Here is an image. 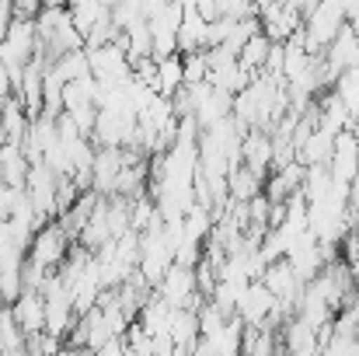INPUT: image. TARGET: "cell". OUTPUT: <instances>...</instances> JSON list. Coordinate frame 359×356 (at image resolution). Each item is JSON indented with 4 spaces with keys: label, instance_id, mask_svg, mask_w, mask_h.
Wrapping results in <instances>:
<instances>
[{
    "label": "cell",
    "instance_id": "12",
    "mask_svg": "<svg viewBox=\"0 0 359 356\" xmlns=\"http://www.w3.org/2000/svg\"><path fill=\"white\" fill-rule=\"evenodd\" d=\"M279 336L272 332V325H244V346L241 356H279Z\"/></svg>",
    "mask_w": 359,
    "mask_h": 356
},
{
    "label": "cell",
    "instance_id": "15",
    "mask_svg": "<svg viewBox=\"0 0 359 356\" xmlns=\"http://www.w3.org/2000/svg\"><path fill=\"white\" fill-rule=\"evenodd\" d=\"M95 356H133V353H129L126 339H122V336H116V339H109L105 346H98V350H95Z\"/></svg>",
    "mask_w": 359,
    "mask_h": 356
},
{
    "label": "cell",
    "instance_id": "6",
    "mask_svg": "<svg viewBox=\"0 0 359 356\" xmlns=\"http://www.w3.org/2000/svg\"><path fill=\"white\" fill-rule=\"evenodd\" d=\"M328 171L342 185H353L356 182V175H359V133L356 129H342L335 136V150H332Z\"/></svg>",
    "mask_w": 359,
    "mask_h": 356
},
{
    "label": "cell",
    "instance_id": "5",
    "mask_svg": "<svg viewBox=\"0 0 359 356\" xmlns=\"http://www.w3.org/2000/svg\"><path fill=\"white\" fill-rule=\"evenodd\" d=\"M241 164L251 168L255 175L269 178V171L276 168V140L269 129H248L241 140Z\"/></svg>",
    "mask_w": 359,
    "mask_h": 356
},
{
    "label": "cell",
    "instance_id": "11",
    "mask_svg": "<svg viewBox=\"0 0 359 356\" xmlns=\"http://www.w3.org/2000/svg\"><path fill=\"white\" fill-rule=\"evenodd\" d=\"M157 95H164V98H175L182 88H185V56L182 53H175V56H164V60H157Z\"/></svg>",
    "mask_w": 359,
    "mask_h": 356
},
{
    "label": "cell",
    "instance_id": "14",
    "mask_svg": "<svg viewBox=\"0 0 359 356\" xmlns=\"http://www.w3.org/2000/svg\"><path fill=\"white\" fill-rule=\"evenodd\" d=\"M28 346V336L21 332V325L14 322L11 308L0 311V356H18Z\"/></svg>",
    "mask_w": 359,
    "mask_h": 356
},
{
    "label": "cell",
    "instance_id": "8",
    "mask_svg": "<svg viewBox=\"0 0 359 356\" xmlns=\"http://www.w3.org/2000/svg\"><path fill=\"white\" fill-rule=\"evenodd\" d=\"M11 315H14V322L21 325V332L28 339L42 336L46 332V297H42V290H25L11 304Z\"/></svg>",
    "mask_w": 359,
    "mask_h": 356
},
{
    "label": "cell",
    "instance_id": "4",
    "mask_svg": "<svg viewBox=\"0 0 359 356\" xmlns=\"http://www.w3.org/2000/svg\"><path fill=\"white\" fill-rule=\"evenodd\" d=\"M262 283L272 290V297H276L279 304H286V308H293V311H297L300 294H304V286H307V283L297 276V269L290 265V258L269 262V265H265V272H262Z\"/></svg>",
    "mask_w": 359,
    "mask_h": 356
},
{
    "label": "cell",
    "instance_id": "17",
    "mask_svg": "<svg viewBox=\"0 0 359 356\" xmlns=\"http://www.w3.org/2000/svg\"><path fill=\"white\" fill-rule=\"evenodd\" d=\"M349 265V272H353V283H356V290H359V255L353 258V262H346Z\"/></svg>",
    "mask_w": 359,
    "mask_h": 356
},
{
    "label": "cell",
    "instance_id": "13",
    "mask_svg": "<svg viewBox=\"0 0 359 356\" xmlns=\"http://www.w3.org/2000/svg\"><path fill=\"white\" fill-rule=\"evenodd\" d=\"M269 53H272V39H269L265 28H262V32H255V35L244 42V49L238 53V63L255 77V70L262 74V67L269 63Z\"/></svg>",
    "mask_w": 359,
    "mask_h": 356
},
{
    "label": "cell",
    "instance_id": "9",
    "mask_svg": "<svg viewBox=\"0 0 359 356\" xmlns=\"http://www.w3.org/2000/svg\"><path fill=\"white\" fill-rule=\"evenodd\" d=\"M265 192V178L262 175H255L251 168H244L238 164L231 175H227V203H251V199H258Z\"/></svg>",
    "mask_w": 359,
    "mask_h": 356
},
{
    "label": "cell",
    "instance_id": "1",
    "mask_svg": "<svg viewBox=\"0 0 359 356\" xmlns=\"http://www.w3.org/2000/svg\"><path fill=\"white\" fill-rule=\"evenodd\" d=\"M67 255H70V235L63 231L60 220H49L42 231H35L32 248H28V258H32V262H39L42 269L56 272V269L67 262Z\"/></svg>",
    "mask_w": 359,
    "mask_h": 356
},
{
    "label": "cell",
    "instance_id": "10",
    "mask_svg": "<svg viewBox=\"0 0 359 356\" xmlns=\"http://www.w3.org/2000/svg\"><path fill=\"white\" fill-rule=\"evenodd\" d=\"M0 171H4V178H7L11 189H25L28 171H32V161H28V154H25L21 143H4L0 147Z\"/></svg>",
    "mask_w": 359,
    "mask_h": 356
},
{
    "label": "cell",
    "instance_id": "3",
    "mask_svg": "<svg viewBox=\"0 0 359 356\" xmlns=\"http://www.w3.org/2000/svg\"><path fill=\"white\" fill-rule=\"evenodd\" d=\"M25 192H28L32 206H35L42 217H49V220H56V217H60V203H56L60 178L49 171V164H46V161L32 164V171H28V182H25Z\"/></svg>",
    "mask_w": 359,
    "mask_h": 356
},
{
    "label": "cell",
    "instance_id": "16",
    "mask_svg": "<svg viewBox=\"0 0 359 356\" xmlns=\"http://www.w3.org/2000/svg\"><path fill=\"white\" fill-rule=\"evenodd\" d=\"M342 11H346V25L359 28V0H342Z\"/></svg>",
    "mask_w": 359,
    "mask_h": 356
},
{
    "label": "cell",
    "instance_id": "7",
    "mask_svg": "<svg viewBox=\"0 0 359 356\" xmlns=\"http://www.w3.org/2000/svg\"><path fill=\"white\" fill-rule=\"evenodd\" d=\"M272 311H276V297H272V290H269L262 279H255V283L244 286V294H241L238 311H234V315H238L244 325H265Z\"/></svg>",
    "mask_w": 359,
    "mask_h": 356
},
{
    "label": "cell",
    "instance_id": "2",
    "mask_svg": "<svg viewBox=\"0 0 359 356\" xmlns=\"http://www.w3.org/2000/svg\"><path fill=\"white\" fill-rule=\"evenodd\" d=\"M171 308H199V279H196V269H189V265H171L168 272H164V279L154 286Z\"/></svg>",
    "mask_w": 359,
    "mask_h": 356
}]
</instances>
